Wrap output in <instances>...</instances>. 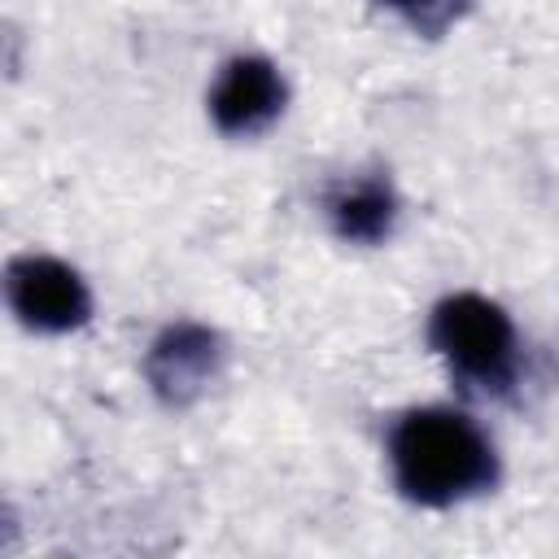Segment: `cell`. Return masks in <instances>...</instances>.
<instances>
[{
    "instance_id": "3",
    "label": "cell",
    "mask_w": 559,
    "mask_h": 559,
    "mask_svg": "<svg viewBox=\"0 0 559 559\" xmlns=\"http://www.w3.org/2000/svg\"><path fill=\"white\" fill-rule=\"evenodd\" d=\"M4 297L9 310L31 328V332H74L92 319V293L87 280L48 253H26L13 258L4 271Z\"/></svg>"
},
{
    "instance_id": "4",
    "label": "cell",
    "mask_w": 559,
    "mask_h": 559,
    "mask_svg": "<svg viewBox=\"0 0 559 559\" xmlns=\"http://www.w3.org/2000/svg\"><path fill=\"white\" fill-rule=\"evenodd\" d=\"M223 336L205 323H170L144 354V380L166 406H192L223 371Z\"/></svg>"
},
{
    "instance_id": "2",
    "label": "cell",
    "mask_w": 559,
    "mask_h": 559,
    "mask_svg": "<svg viewBox=\"0 0 559 559\" xmlns=\"http://www.w3.org/2000/svg\"><path fill=\"white\" fill-rule=\"evenodd\" d=\"M428 341L463 389L485 397L511 393L520 376V336L498 301L480 293H454L437 301L428 319Z\"/></svg>"
},
{
    "instance_id": "1",
    "label": "cell",
    "mask_w": 559,
    "mask_h": 559,
    "mask_svg": "<svg viewBox=\"0 0 559 559\" xmlns=\"http://www.w3.org/2000/svg\"><path fill=\"white\" fill-rule=\"evenodd\" d=\"M393 485L415 507H454L498 485V450L489 432L450 406L406 411L389 432Z\"/></svg>"
},
{
    "instance_id": "6",
    "label": "cell",
    "mask_w": 559,
    "mask_h": 559,
    "mask_svg": "<svg viewBox=\"0 0 559 559\" xmlns=\"http://www.w3.org/2000/svg\"><path fill=\"white\" fill-rule=\"evenodd\" d=\"M328 223L349 245H380L397 223V192L384 175H349L328 188Z\"/></svg>"
},
{
    "instance_id": "7",
    "label": "cell",
    "mask_w": 559,
    "mask_h": 559,
    "mask_svg": "<svg viewBox=\"0 0 559 559\" xmlns=\"http://www.w3.org/2000/svg\"><path fill=\"white\" fill-rule=\"evenodd\" d=\"M376 4H384V9L397 13L411 31L428 35V39L445 35V31L472 9V0H376Z\"/></svg>"
},
{
    "instance_id": "5",
    "label": "cell",
    "mask_w": 559,
    "mask_h": 559,
    "mask_svg": "<svg viewBox=\"0 0 559 559\" xmlns=\"http://www.w3.org/2000/svg\"><path fill=\"white\" fill-rule=\"evenodd\" d=\"M288 105L284 74L266 57H231L210 87V118L223 135H258Z\"/></svg>"
}]
</instances>
